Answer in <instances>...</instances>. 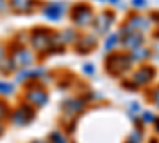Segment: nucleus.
Instances as JSON below:
<instances>
[{"label":"nucleus","mask_w":159,"mask_h":143,"mask_svg":"<svg viewBox=\"0 0 159 143\" xmlns=\"http://www.w3.org/2000/svg\"><path fill=\"white\" fill-rule=\"evenodd\" d=\"M13 92V87L10 84H5V83H0V94L2 96H7V94H11Z\"/></svg>","instance_id":"1"},{"label":"nucleus","mask_w":159,"mask_h":143,"mask_svg":"<svg viewBox=\"0 0 159 143\" xmlns=\"http://www.w3.org/2000/svg\"><path fill=\"white\" fill-rule=\"evenodd\" d=\"M7 114H8V107L5 105L3 100H0V121L3 118H7Z\"/></svg>","instance_id":"2"},{"label":"nucleus","mask_w":159,"mask_h":143,"mask_svg":"<svg viewBox=\"0 0 159 143\" xmlns=\"http://www.w3.org/2000/svg\"><path fill=\"white\" fill-rule=\"evenodd\" d=\"M3 129H5V127H3V123H2V121H0V135H2V134H3Z\"/></svg>","instance_id":"3"}]
</instances>
